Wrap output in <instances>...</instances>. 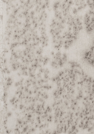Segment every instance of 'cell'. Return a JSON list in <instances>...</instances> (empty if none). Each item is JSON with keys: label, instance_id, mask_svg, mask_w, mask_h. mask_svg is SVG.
Listing matches in <instances>:
<instances>
[{"label": "cell", "instance_id": "obj_1", "mask_svg": "<svg viewBox=\"0 0 94 134\" xmlns=\"http://www.w3.org/2000/svg\"><path fill=\"white\" fill-rule=\"evenodd\" d=\"M73 0H58L53 5L55 18L66 20L72 14Z\"/></svg>", "mask_w": 94, "mask_h": 134}, {"label": "cell", "instance_id": "obj_3", "mask_svg": "<svg viewBox=\"0 0 94 134\" xmlns=\"http://www.w3.org/2000/svg\"><path fill=\"white\" fill-rule=\"evenodd\" d=\"M83 21L86 29L87 31L94 30V11L89 10L85 14Z\"/></svg>", "mask_w": 94, "mask_h": 134}, {"label": "cell", "instance_id": "obj_2", "mask_svg": "<svg viewBox=\"0 0 94 134\" xmlns=\"http://www.w3.org/2000/svg\"><path fill=\"white\" fill-rule=\"evenodd\" d=\"M56 53L54 55L53 60L52 62V66L56 68L62 67L67 61V55L66 53L60 52Z\"/></svg>", "mask_w": 94, "mask_h": 134}, {"label": "cell", "instance_id": "obj_4", "mask_svg": "<svg viewBox=\"0 0 94 134\" xmlns=\"http://www.w3.org/2000/svg\"><path fill=\"white\" fill-rule=\"evenodd\" d=\"M87 3L91 9L94 10V0H87Z\"/></svg>", "mask_w": 94, "mask_h": 134}]
</instances>
